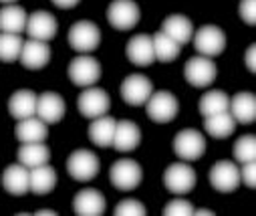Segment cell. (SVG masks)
<instances>
[{
  "mask_svg": "<svg viewBox=\"0 0 256 216\" xmlns=\"http://www.w3.org/2000/svg\"><path fill=\"white\" fill-rule=\"evenodd\" d=\"M192 41H194V49L198 51V55H204L210 59L222 55V51L226 49V35L216 25H204L202 29L196 31Z\"/></svg>",
  "mask_w": 256,
  "mask_h": 216,
  "instance_id": "6",
  "label": "cell"
},
{
  "mask_svg": "<svg viewBox=\"0 0 256 216\" xmlns=\"http://www.w3.org/2000/svg\"><path fill=\"white\" fill-rule=\"evenodd\" d=\"M206 152V137L198 129H182L174 137V154L184 162H196Z\"/></svg>",
  "mask_w": 256,
  "mask_h": 216,
  "instance_id": "2",
  "label": "cell"
},
{
  "mask_svg": "<svg viewBox=\"0 0 256 216\" xmlns=\"http://www.w3.org/2000/svg\"><path fill=\"white\" fill-rule=\"evenodd\" d=\"M228 111L236 119V123H242V125L254 123V119H256V97H254V93L240 91L234 97H230Z\"/></svg>",
  "mask_w": 256,
  "mask_h": 216,
  "instance_id": "21",
  "label": "cell"
},
{
  "mask_svg": "<svg viewBox=\"0 0 256 216\" xmlns=\"http://www.w3.org/2000/svg\"><path fill=\"white\" fill-rule=\"evenodd\" d=\"M14 135L22 143H32V141H44L48 137V131H46V123L42 119H38L36 115H32V117L20 119L16 123Z\"/></svg>",
  "mask_w": 256,
  "mask_h": 216,
  "instance_id": "25",
  "label": "cell"
},
{
  "mask_svg": "<svg viewBox=\"0 0 256 216\" xmlns=\"http://www.w3.org/2000/svg\"><path fill=\"white\" fill-rule=\"evenodd\" d=\"M204 129L208 131V135H212L216 139H226V137H230L234 133L236 119L230 115V111L208 115V117H204Z\"/></svg>",
  "mask_w": 256,
  "mask_h": 216,
  "instance_id": "28",
  "label": "cell"
},
{
  "mask_svg": "<svg viewBox=\"0 0 256 216\" xmlns=\"http://www.w3.org/2000/svg\"><path fill=\"white\" fill-rule=\"evenodd\" d=\"M244 63H246V67H248L250 73H254V71H256V45H254V43L248 47L246 57H244Z\"/></svg>",
  "mask_w": 256,
  "mask_h": 216,
  "instance_id": "38",
  "label": "cell"
},
{
  "mask_svg": "<svg viewBox=\"0 0 256 216\" xmlns=\"http://www.w3.org/2000/svg\"><path fill=\"white\" fill-rule=\"evenodd\" d=\"M36 99H38V95H34V91H30V89H18L8 99V113L16 121L26 119V117H32V115H36Z\"/></svg>",
  "mask_w": 256,
  "mask_h": 216,
  "instance_id": "22",
  "label": "cell"
},
{
  "mask_svg": "<svg viewBox=\"0 0 256 216\" xmlns=\"http://www.w3.org/2000/svg\"><path fill=\"white\" fill-rule=\"evenodd\" d=\"M142 143V131L138 127V123L123 119L115 123V133H113V141L111 146L117 152H134Z\"/></svg>",
  "mask_w": 256,
  "mask_h": 216,
  "instance_id": "18",
  "label": "cell"
},
{
  "mask_svg": "<svg viewBox=\"0 0 256 216\" xmlns=\"http://www.w3.org/2000/svg\"><path fill=\"white\" fill-rule=\"evenodd\" d=\"M152 93H154V83L142 73L127 75L121 83V97L127 105H132V107L146 105V101L150 99Z\"/></svg>",
  "mask_w": 256,
  "mask_h": 216,
  "instance_id": "11",
  "label": "cell"
},
{
  "mask_svg": "<svg viewBox=\"0 0 256 216\" xmlns=\"http://www.w3.org/2000/svg\"><path fill=\"white\" fill-rule=\"evenodd\" d=\"M115 119L109 115H101L95 117L89 125V139L99 148H109L113 141V133H115Z\"/></svg>",
  "mask_w": 256,
  "mask_h": 216,
  "instance_id": "27",
  "label": "cell"
},
{
  "mask_svg": "<svg viewBox=\"0 0 256 216\" xmlns=\"http://www.w3.org/2000/svg\"><path fill=\"white\" fill-rule=\"evenodd\" d=\"M26 35L34 41H42V43H50L54 37H56V31H58V25H56V19L46 13V11H36L28 17L26 21Z\"/></svg>",
  "mask_w": 256,
  "mask_h": 216,
  "instance_id": "14",
  "label": "cell"
},
{
  "mask_svg": "<svg viewBox=\"0 0 256 216\" xmlns=\"http://www.w3.org/2000/svg\"><path fill=\"white\" fill-rule=\"evenodd\" d=\"M218 75V69H216V63L210 59V57H204V55H196L192 57L186 67H184V77L186 81L192 85V87H198V89H204L208 85L214 83Z\"/></svg>",
  "mask_w": 256,
  "mask_h": 216,
  "instance_id": "1",
  "label": "cell"
},
{
  "mask_svg": "<svg viewBox=\"0 0 256 216\" xmlns=\"http://www.w3.org/2000/svg\"><path fill=\"white\" fill-rule=\"evenodd\" d=\"M67 172L77 182H89L99 174V158L91 150H75L67 158Z\"/></svg>",
  "mask_w": 256,
  "mask_h": 216,
  "instance_id": "10",
  "label": "cell"
},
{
  "mask_svg": "<svg viewBox=\"0 0 256 216\" xmlns=\"http://www.w3.org/2000/svg\"><path fill=\"white\" fill-rule=\"evenodd\" d=\"M2 188L12 196H22L30 192V170L20 162L8 166L2 174Z\"/></svg>",
  "mask_w": 256,
  "mask_h": 216,
  "instance_id": "20",
  "label": "cell"
},
{
  "mask_svg": "<svg viewBox=\"0 0 256 216\" xmlns=\"http://www.w3.org/2000/svg\"><path fill=\"white\" fill-rule=\"evenodd\" d=\"M34 214H38V216H56L58 212H54V210H38V212H34Z\"/></svg>",
  "mask_w": 256,
  "mask_h": 216,
  "instance_id": "41",
  "label": "cell"
},
{
  "mask_svg": "<svg viewBox=\"0 0 256 216\" xmlns=\"http://www.w3.org/2000/svg\"><path fill=\"white\" fill-rule=\"evenodd\" d=\"M140 7L134 0H113L107 9V21L117 31H132L140 23Z\"/></svg>",
  "mask_w": 256,
  "mask_h": 216,
  "instance_id": "9",
  "label": "cell"
},
{
  "mask_svg": "<svg viewBox=\"0 0 256 216\" xmlns=\"http://www.w3.org/2000/svg\"><path fill=\"white\" fill-rule=\"evenodd\" d=\"M101 43V31L91 21H79L69 31V45L79 55H87L95 51Z\"/></svg>",
  "mask_w": 256,
  "mask_h": 216,
  "instance_id": "7",
  "label": "cell"
},
{
  "mask_svg": "<svg viewBox=\"0 0 256 216\" xmlns=\"http://www.w3.org/2000/svg\"><path fill=\"white\" fill-rule=\"evenodd\" d=\"M194 214H198V216H214V210H208V208H200V210H194Z\"/></svg>",
  "mask_w": 256,
  "mask_h": 216,
  "instance_id": "40",
  "label": "cell"
},
{
  "mask_svg": "<svg viewBox=\"0 0 256 216\" xmlns=\"http://www.w3.org/2000/svg\"><path fill=\"white\" fill-rule=\"evenodd\" d=\"M142 178H144V170L136 160H127V158L117 160L109 170L111 184L121 192L136 190L142 184Z\"/></svg>",
  "mask_w": 256,
  "mask_h": 216,
  "instance_id": "4",
  "label": "cell"
},
{
  "mask_svg": "<svg viewBox=\"0 0 256 216\" xmlns=\"http://www.w3.org/2000/svg\"><path fill=\"white\" fill-rule=\"evenodd\" d=\"M228 105H230V97L220 89H212V91H206L202 95V99L198 103V109L204 117H208V115L228 111Z\"/></svg>",
  "mask_w": 256,
  "mask_h": 216,
  "instance_id": "31",
  "label": "cell"
},
{
  "mask_svg": "<svg viewBox=\"0 0 256 216\" xmlns=\"http://www.w3.org/2000/svg\"><path fill=\"white\" fill-rule=\"evenodd\" d=\"M50 3L56 7V9H62V11H69V9H75L81 0H50Z\"/></svg>",
  "mask_w": 256,
  "mask_h": 216,
  "instance_id": "39",
  "label": "cell"
},
{
  "mask_svg": "<svg viewBox=\"0 0 256 216\" xmlns=\"http://www.w3.org/2000/svg\"><path fill=\"white\" fill-rule=\"evenodd\" d=\"M232 154H234V160L240 162V164L254 162L256 160V137L250 135V133L238 137L234 148H232Z\"/></svg>",
  "mask_w": 256,
  "mask_h": 216,
  "instance_id": "33",
  "label": "cell"
},
{
  "mask_svg": "<svg viewBox=\"0 0 256 216\" xmlns=\"http://www.w3.org/2000/svg\"><path fill=\"white\" fill-rule=\"evenodd\" d=\"M22 37L20 35H10V33H0V61L12 63L20 57L22 51Z\"/></svg>",
  "mask_w": 256,
  "mask_h": 216,
  "instance_id": "32",
  "label": "cell"
},
{
  "mask_svg": "<svg viewBox=\"0 0 256 216\" xmlns=\"http://www.w3.org/2000/svg\"><path fill=\"white\" fill-rule=\"evenodd\" d=\"M146 107H148V117L156 123H170L176 119L180 111V103L176 95L170 91H154L146 101Z\"/></svg>",
  "mask_w": 256,
  "mask_h": 216,
  "instance_id": "5",
  "label": "cell"
},
{
  "mask_svg": "<svg viewBox=\"0 0 256 216\" xmlns=\"http://www.w3.org/2000/svg\"><path fill=\"white\" fill-rule=\"evenodd\" d=\"M69 79L77 87H93L101 79V63L91 55H79L69 63Z\"/></svg>",
  "mask_w": 256,
  "mask_h": 216,
  "instance_id": "3",
  "label": "cell"
},
{
  "mask_svg": "<svg viewBox=\"0 0 256 216\" xmlns=\"http://www.w3.org/2000/svg\"><path fill=\"white\" fill-rule=\"evenodd\" d=\"M16 158L22 166H26L28 170L30 168H36V166H42V164H48L50 160V150L44 146V141H32V143H22L16 152Z\"/></svg>",
  "mask_w": 256,
  "mask_h": 216,
  "instance_id": "26",
  "label": "cell"
},
{
  "mask_svg": "<svg viewBox=\"0 0 256 216\" xmlns=\"http://www.w3.org/2000/svg\"><path fill=\"white\" fill-rule=\"evenodd\" d=\"M152 45H154V55H156V61H162V63H172L180 57L182 53V45H178L174 39H170L166 33L158 31L154 37H152Z\"/></svg>",
  "mask_w": 256,
  "mask_h": 216,
  "instance_id": "30",
  "label": "cell"
},
{
  "mask_svg": "<svg viewBox=\"0 0 256 216\" xmlns=\"http://www.w3.org/2000/svg\"><path fill=\"white\" fill-rule=\"evenodd\" d=\"M196 180H198L196 170L192 168L190 164H172L164 172V186L172 194H178V196L194 190Z\"/></svg>",
  "mask_w": 256,
  "mask_h": 216,
  "instance_id": "8",
  "label": "cell"
},
{
  "mask_svg": "<svg viewBox=\"0 0 256 216\" xmlns=\"http://www.w3.org/2000/svg\"><path fill=\"white\" fill-rule=\"evenodd\" d=\"M125 55L134 65L138 67H150L156 61L154 55V45H152V37L150 35H136L127 41L125 45Z\"/></svg>",
  "mask_w": 256,
  "mask_h": 216,
  "instance_id": "19",
  "label": "cell"
},
{
  "mask_svg": "<svg viewBox=\"0 0 256 216\" xmlns=\"http://www.w3.org/2000/svg\"><path fill=\"white\" fill-rule=\"evenodd\" d=\"M210 184L214 190L228 194L234 192L242 182H240V168L230 162V160H220L212 166L210 170Z\"/></svg>",
  "mask_w": 256,
  "mask_h": 216,
  "instance_id": "13",
  "label": "cell"
},
{
  "mask_svg": "<svg viewBox=\"0 0 256 216\" xmlns=\"http://www.w3.org/2000/svg\"><path fill=\"white\" fill-rule=\"evenodd\" d=\"M194 206L184 198H174L164 206V216H194Z\"/></svg>",
  "mask_w": 256,
  "mask_h": 216,
  "instance_id": "35",
  "label": "cell"
},
{
  "mask_svg": "<svg viewBox=\"0 0 256 216\" xmlns=\"http://www.w3.org/2000/svg\"><path fill=\"white\" fill-rule=\"evenodd\" d=\"M0 3H4V5H12V3H16V0H0Z\"/></svg>",
  "mask_w": 256,
  "mask_h": 216,
  "instance_id": "42",
  "label": "cell"
},
{
  "mask_svg": "<svg viewBox=\"0 0 256 216\" xmlns=\"http://www.w3.org/2000/svg\"><path fill=\"white\" fill-rule=\"evenodd\" d=\"M240 182H244L248 188L256 186V164L254 162H246L240 168Z\"/></svg>",
  "mask_w": 256,
  "mask_h": 216,
  "instance_id": "37",
  "label": "cell"
},
{
  "mask_svg": "<svg viewBox=\"0 0 256 216\" xmlns=\"http://www.w3.org/2000/svg\"><path fill=\"white\" fill-rule=\"evenodd\" d=\"M162 33H166L178 45H186L194 37V25L184 15H170L162 23Z\"/></svg>",
  "mask_w": 256,
  "mask_h": 216,
  "instance_id": "23",
  "label": "cell"
},
{
  "mask_svg": "<svg viewBox=\"0 0 256 216\" xmlns=\"http://www.w3.org/2000/svg\"><path fill=\"white\" fill-rule=\"evenodd\" d=\"M77 107L83 117L95 119V117L107 115V111L111 107V99H109L107 91L101 87H85V91L77 97Z\"/></svg>",
  "mask_w": 256,
  "mask_h": 216,
  "instance_id": "12",
  "label": "cell"
},
{
  "mask_svg": "<svg viewBox=\"0 0 256 216\" xmlns=\"http://www.w3.org/2000/svg\"><path fill=\"white\" fill-rule=\"evenodd\" d=\"M238 13L246 25L254 27L256 25V0H242L240 7H238Z\"/></svg>",
  "mask_w": 256,
  "mask_h": 216,
  "instance_id": "36",
  "label": "cell"
},
{
  "mask_svg": "<svg viewBox=\"0 0 256 216\" xmlns=\"http://www.w3.org/2000/svg\"><path fill=\"white\" fill-rule=\"evenodd\" d=\"M67 111L65 99L54 91H44L42 95H38L36 99V117L42 119L46 125L58 123Z\"/></svg>",
  "mask_w": 256,
  "mask_h": 216,
  "instance_id": "15",
  "label": "cell"
},
{
  "mask_svg": "<svg viewBox=\"0 0 256 216\" xmlns=\"http://www.w3.org/2000/svg\"><path fill=\"white\" fill-rule=\"evenodd\" d=\"M26 21H28V15L18 5H6L0 9V33L20 35L26 29Z\"/></svg>",
  "mask_w": 256,
  "mask_h": 216,
  "instance_id": "24",
  "label": "cell"
},
{
  "mask_svg": "<svg viewBox=\"0 0 256 216\" xmlns=\"http://www.w3.org/2000/svg\"><path fill=\"white\" fill-rule=\"evenodd\" d=\"M115 216H146L148 210L146 206L140 202V200H134V198H127V200H121L117 206H115Z\"/></svg>",
  "mask_w": 256,
  "mask_h": 216,
  "instance_id": "34",
  "label": "cell"
},
{
  "mask_svg": "<svg viewBox=\"0 0 256 216\" xmlns=\"http://www.w3.org/2000/svg\"><path fill=\"white\" fill-rule=\"evenodd\" d=\"M105 196L95 188H85L75 194L73 210L77 216H101L105 212Z\"/></svg>",
  "mask_w": 256,
  "mask_h": 216,
  "instance_id": "17",
  "label": "cell"
},
{
  "mask_svg": "<svg viewBox=\"0 0 256 216\" xmlns=\"http://www.w3.org/2000/svg\"><path fill=\"white\" fill-rule=\"evenodd\" d=\"M56 186V172L52 166L42 164L36 168H30V192L34 194H48Z\"/></svg>",
  "mask_w": 256,
  "mask_h": 216,
  "instance_id": "29",
  "label": "cell"
},
{
  "mask_svg": "<svg viewBox=\"0 0 256 216\" xmlns=\"http://www.w3.org/2000/svg\"><path fill=\"white\" fill-rule=\"evenodd\" d=\"M18 59H20L24 69L38 71V69L46 67V63L50 61V47H48V43L28 39L22 43V51H20Z\"/></svg>",
  "mask_w": 256,
  "mask_h": 216,
  "instance_id": "16",
  "label": "cell"
}]
</instances>
